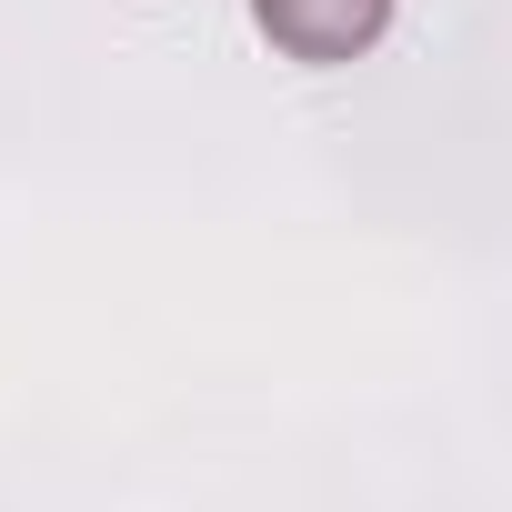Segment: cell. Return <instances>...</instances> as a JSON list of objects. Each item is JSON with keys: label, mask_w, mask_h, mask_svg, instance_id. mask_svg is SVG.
Wrapping results in <instances>:
<instances>
[{"label": "cell", "mask_w": 512, "mask_h": 512, "mask_svg": "<svg viewBox=\"0 0 512 512\" xmlns=\"http://www.w3.org/2000/svg\"><path fill=\"white\" fill-rule=\"evenodd\" d=\"M251 11H262V31H272L292 61H352V51L382 31L392 0H251Z\"/></svg>", "instance_id": "6da1fadb"}]
</instances>
